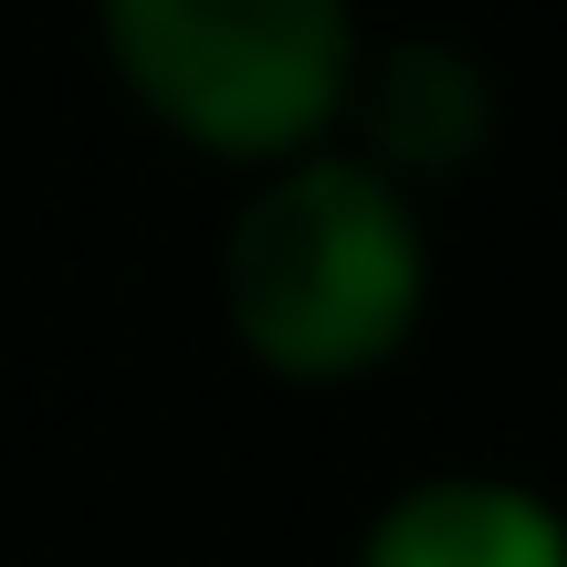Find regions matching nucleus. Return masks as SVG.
<instances>
[{
    "label": "nucleus",
    "mask_w": 567,
    "mask_h": 567,
    "mask_svg": "<svg viewBox=\"0 0 567 567\" xmlns=\"http://www.w3.org/2000/svg\"><path fill=\"white\" fill-rule=\"evenodd\" d=\"M116 95L189 158L252 168L337 137L358 74V0H84Z\"/></svg>",
    "instance_id": "2"
},
{
    "label": "nucleus",
    "mask_w": 567,
    "mask_h": 567,
    "mask_svg": "<svg viewBox=\"0 0 567 567\" xmlns=\"http://www.w3.org/2000/svg\"><path fill=\"white\" fill-rule=\"evenodd\" d=\"M210 295L252 379L368 389L410 358L431 316V221L400 179L326 137L243 179L210 243Z\"/></svg>",
    "instance_id": "1"
},
{
    "label": "nucleus",
    "mask_w": 567,
    "mask_h": 567,
    "mask_svg": "<svg viewBox=\"0 0 567 567\" xmlns=\"http://www.w3.org/2000/svg\"><path fill=\"white\" fill-rule=\"evenodd\" d=\"M505 137V84L463 32H368L337 105V147L400 179L410 200L473 179Z\"/></svg>",
    "instance_id": "3"
},
{
    "label": "nucleus",
    "mask_w": 567,
    "mask_h": 567,
    "mask_svg": "<svg viewBox=\"0 0 567 567\" xmlns=\"http://www.w3.org/2000/svg\"><path fill=\"white\" fill-rule=\"evenodd\" d=\"M347 567H567V505L526 473L442 463L368 505Z\"/></svg>",
    "instance_id": "4"
}]
</instances>
